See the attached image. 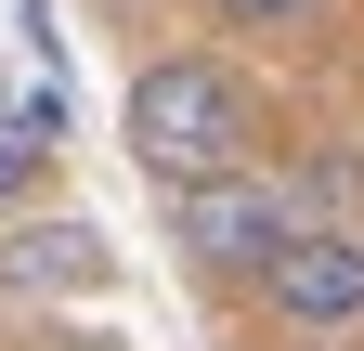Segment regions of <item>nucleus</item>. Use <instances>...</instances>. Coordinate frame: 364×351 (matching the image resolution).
<instances>
[{
	"instance_id": "f257e3e1",
	"label": "nucleus",
	"mask_w": 364,
	"mask_h": 351,
	"mask_svg": "<svg viewBox=\"0 0 364 351\" xmlns=\"http://www.w3.org/2000/svg\"><path fill=\"white\" fill-rule=\"evenodd\" d=\"M117 144L130 169L169 195V183H221V169H260V104L221 53H156L144 78L117 92Z\"/></svg>"
},
{
	"instance_id": "f03ea898",
	"label": "nucleus",
	"mask_w": 364,
	"mask_h": 351,
	"mask_svg": "<svg viewBox=\"0 0 364 351\" xmlns=\"http://www.w3.org/2000/svg\"><path fill=\"white\" fill-rule=\"evenodd\" d=\"M169 247H182V274H208V286H260V260L287 247L312 208L299 183H273V169H221V183H169Z\"/></svg>"
},
{
	"instance_id": "7ed1b4c3",
	"label": "nucleus",
	"mask_w": 364,
	"mask_h": 351,
	"mask_svg": "<svg viewBox=\"0 0 364 351\" xmlns=\"http://www.w3.org/2000/svg\"><path fill=\"white\" fill-rule=\"evenodd\" d=\"M260 313L273 325H312V338L364 325V222H299L260 260Z\"/></svg>"
},
{
	"instance_id": "20e7f679",
	"label": "nucleus",
	"mask_w": 364,
	"mask_h": 351,
	"mask_svg": "<svg viewBox=\"0 0 364 351\" xmlns=\"http://www.w3.org/2000/svg\"><path fill=\"white\" fill-rule=\"evenodd\" d=\"M105 274H117V247L91 222H14V234H0V286H14V299H91Z\"/></svg>"
},
{
	"instance_id": "39448f33",
	"label": "nucleus",
	"mask_w": 364,
	"mask_h": 351,
	"mask_svg": "<svg viewBox=\"0 0 364 351\" xmlns=\"http://www.w3.org/2000/svg\"><path fill=\"white\" fill-rule=\"evenodd\" d=\"M39 183H53V130H39L26 104H0V222H14Z\"/></svg>"
},
{
	"instance_id": "423d86ee",
	"label": "nucleus",
	"mask_w": 364,
	"mask_h": 351,
	"mask_svg": "<svg viewBox=\"0 0 364 351\" xmlns=\"http://www.w3.org/2000/svg\"><path fill=\"white\" fill-rule=\"evenodd\" d=\"M208 14H221V26H299L312 0H208Z\"/></svg>"
},
{
	"instance_id": "0eeeda50",
	"label": "nucleus",
	"mask_w": 364,
	"mask_h": 351,
	"mask_svg": "<svg viewBox=\"0 0 364 351\" xmlns=\"http://www.w3.org/2000/svg\"><path fill=\"white\" fill-rule=\"evenodd\" d=\"M65 351H130V338H65Z\"/></svg>"
}]
</instances>
